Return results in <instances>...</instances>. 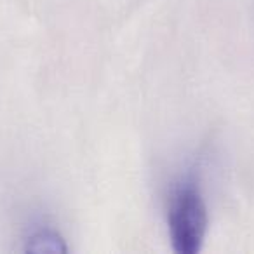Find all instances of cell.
Wrapping results in <instances>:
<instances>
[{"label":"cell","mask_w":254,"mask_h":254,"mask_svg":"<svg viewBox=\"0 0 254 254\" xmlns=\"http://www.w3.org/2000/svg\"><path fill=\"white\" fill-rule=\"evenodd\" d=\"M167 225L173 249L178 254H197L207 235L209 216L198 178L188 173L171 191Z\"/></svg>","instance_id":"cell-1"},{"label":"cell","mask_w":254,"mask_h":254,"mask_svg":"<svg viewBox=\"0 0 254 254\" xmlns=\"http://www.w3.org/2000/svg\"><path fill=\"white\" fill-rule=\"evenodd\" d=\"M25 251L35 254H64L68 253V246L58 230L49 225H40L26 237Z\"/></svg>","instance_id":"cell-2"}]
</instances>
